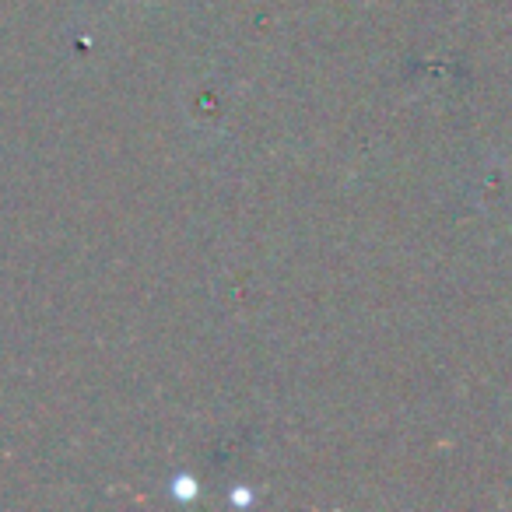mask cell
Returning a JSON list of instances; mask_svg holds the SVG:
<instances>
[{
    "label": "cell",
    "instance_id": "obj_1",
    "mask_svg": "<svg viewBox=\"0 0 512 512\" xmlns=\"http://www.w3.org/2000/svg\"><path fill=\"white\" fill-rule=\"evenodd\" d=\"M172 495H176V498H193V495H197V481H193V477H176V481H172Z\"/></svg>",
    "mask_w": 512,
    "mask_h": 512
}]
</instances>
